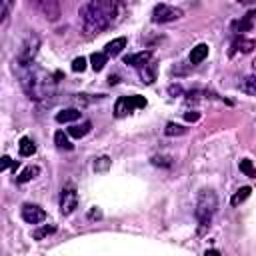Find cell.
Here are the masks:
<instances>
[{
    "label": "cell",
    "instance_id": "836d02e7",
    "mask_svg": "<svg viewBox=\"0 0 256 256\" xmlns=\"http://www.w3.org/2000/svg\"><path fill=\"white\" fill-rule=\"evenodd\" d=\"M204 256H220V252L212 248V250H206V254H204Z\"/></svg>",
    "mask_w": 256,
    "mask_h": 256
},
{
    "label": "cell",
    "instance_id": "f546056e",
    "mask_svg": "<svg viewBox=\"0 0 256 256\" xmlns=\"http://www.w3.org/2000/svg\"><path fill=\"white\" fill-rule=\"evenodd\" d=\"M84 68H86V58H84V56L72 60V70H74V72H82Z\"/></svg>",
    "mask_w": 256,
    "mask_h": 256
},
{
    "label": "cell",
    "instance_id": "1f68e13d",
    "mask_svg": "<svg viewBox=\"0 0 256 256\" xmlns=\"http://www.w3.org/2000/svg\"><path fill=\"white\" fill-rule=\"evenodd\" d=\"M88 218H90V220H94V218H102V212H100L98 208H92V210L88 212Z\"/></svg>",
    "mask_w": 256,
    "mask_h": 256
},
{
    "label": "cell",
    "instance_id": "7402d4cb",
    "mask_svg": "<svg viewBox=\"0 0 256 256\" xmlns=\"http://www.w3.org/2000/svg\"><path fill=\"white\" fill-rule=\"evenodd\" d=\"M54 142H56V146H58L60 150H72L70 140H68V136H66L62 130H58V132L54 134Z\"/></svg>",
    "mask_w": 256,
    "mask_h": 256
},
{
    "label": "cell",
    "instance_id": "44dd1931",
    "mask_svg": "<svg viewBox=\"0 0 256 256\" xmlns=\"http://www.w3.org/2000/svg\"><path fill=\"white\" fill-rule=\"evenodd\" d=\"M240 90H242L244 94H248V96H254V94H256V80H254V76H246V78L240 82Z\"/></svg>",
    "mask_w": 256,
    "mask_h": 256
},
{
    "label": "cell",
    "instance_id": "52a82bcc",
    "mask_svg": "<svg viewBox=\"0 0 256 256\" xmlns=\"http://www.w3.org/2000/svg\"><path fill=\"white\" fill-rule=\"evenodd\" d=\"M78 208V192L74 188V184H66L60 194V212L64 216L72 214Z\"/></svg>",
    "mask_w": 256,
    "mask_h": 256
},
{
    "label": "cell",
    "instance_id": "3957f363",
    "mask_svg": "<svg viewBox=\"0 0 256 256\" xmlns=\"http://www.w3.org/2000/svg\"><path fill=\"white\" fill-rule=\"evenodd\" d=\"M216 208H218L216 194L212 190H202L198 200H196V210H194V214L198 218V224H200V234L206 230V226H210V220H212Z\"/></svg>",
    "mask_w": 256,
    "mask_h": 256
},
{
    "label": "cell",
    "instance_id": "e0dca14e",
    "mask_svg": "<svg viewBox=\"0 0 256 256\" xmlns=\"http://www.w3.org/2000/svg\"><path fill=\"white\" fill-rule=\"evenodd\" d=\"M106 62H108V56H106L104 52H94V54L90 56V64H92V70H94V72H100L102 68H104Z\"/></svg>",
    "mask_w": 256,
    "mask_h": 256
},
{
    "label": "cell",
    "instance_id": "6da1fadb",
    "mask_svg": "<svg viewBox=\"0 0 256 256\" xmlns=\"http://www.w3.org/2000/svg\"><path fill=\"white\" fill-rule=\"evenodd\" d=\"M14 70L20 80V86L24 88V92L30 100H44L54 94L58 74H50L34 62H30V64L14 62Z\"/></svg>",
    "mask_w": 256,
    "mask_h": 256
},
{
    "label": "cell",
    "instance_id": "d4e9b609",
    "mask_svg": "<svg viewBox=\"0 0 256 256\" xmlns=\"http://www.w3.org/2000/svg\"><path fill=\"white\" fill-rule=\"evenodd\" d=\"M240 172H244L248 178H254L256 170H254V164H252V160H250V158H244V160H240Z\"/></svg>",
    "mask_w": 256,
    "mask_h": 256
},
{
    "label": "cell",
    "instance_id": "5b68a950",
    "mask_svg": "<svg viewBox=\"0 0 256 256\" xmlns=\"http://www.w3.org/2000/svg\"><path fill=\"white\" fill-rule=\"evenodd\" d=\"M38 48H40V36H38V34H28L24 44H22L20 54H18V58H16V62H22V64L34 62V56L38 54Z\"/></svg>",
    "mask_w": 256,
    "mask_h": 256
},
{
    "label": "cell",
    "instance_id": "ac0fdd59",
    "mask_svg": "<svg viewBox=\"0 0 256 256\" xmlns=\"http://www.w3.org/2000/svg\"><path fill=\"white\" fill-rule=\"evenodd\" d=\"M18 150H20V156H32L34 152H36V146H34V142L28 138V136H24V138H20Z\"/></svg>",
    "mask_w": 256,
    "mask_h": 256
},
{
    "label": "cell",
    "instance_id": "2e32d148",
    "mask_svg": "<svg viewBox=\"0 0 256 256\" xmlns=\"http://www.w3.org/2000/svg\"><path fill=\"white\" fill-rule=\"evenodd\" d=\"M92 130V122H82V124H74V126H70L68 128V134L72 136V138H84L88 132Z\"/></svg>",
    "mask_w": 256,
    "mask_h": 256
},
{
    "label": "cell",
    "instance_id": "603a6c76",
    "mask_svg": "<svg viewBox=\"0 0 256 256\" xmlns=\"http://www.w3.org/2000/svg\"><path fill=\"white\" fill-rule=\"evenodd\" d=\"M186 132H188V128H184V126H180V124H174V122H168L166 128H164V134H166V136H182V134H186Z\"/></svg>",
    "mask_w": 256,
    "mask_h": 256
},
{
    "label": "cell",
    "instance_id": "7a4b0ae2",
    "mask_svg": "<svg viewBox=\"0 0 256 256\" xmlns=\"http://www.w3.org/2000/svg\"><path fill=\"white\" fill-rule=\"evenodd\" d=\"M116 10H118V4L112 2V0H90V2L82 4L78 14H80L84 32L94 36V34L106 30L114 20Z\"/></svg>",
    "mask_w": 256,
    "mask_h": 256
},
{
    "label": "cell",
    "instance_id": "ba28073f",
    "mask_svg": "<svg viewBox=\"0 0 256 256\" xmlns=\"http://www.w3.org/2000/svg\"><path fill=\"white\" fill-rule=\"evenodd\" d=\"M20 214H22V220H24V222H28V224H40V222H44V220H46L44 208L36 206V204H24Z\"/></svg>",
    "mask_w": 256,
    "mask_h": 256
},
{
    "label": "cell",
    "instance_id": "ffe728a7",
    "mask_svg": "<svg viewBox=\"0 0 256 256\" xmlns=\"http://www.w3.org/2000/svg\"><path fill=\"white\" fill-rule=\"evenodd\" d=\"M250 192H252L250 186H242V188H240V190H238V192L230 198V204H232V206H238V204H242V202L250 196Z\"/></svg>",
    "mask_w": 256,
    "mask_h": 256
},
{
    "label": "cell",
    "instance_id": "e575fe53",
    "mask_svg": "<svg viewBox=\"0 0 256 256\" xmlns=\"http://www.w3.org/2000/svg\"><path fill=\"white\" fill-rule=\"evenodd\" d=\"M108 82H110V84H116V82H118V76H110Z\"/></svg>",
    "mask_w": 256,
    "mask_h": 256
},
{
    "label": "cell",
    "instance_id": "5bb4252c",
    "mask_svg": "<svg viewBox=\"0 0 256 256\" xmlns=\"http://www.w3.org/2000/svg\"><path fill=\"white\" fill-rule=\"evenodd\" d=\"M80 110L78 108H64L56 114V122L58 124H66V122H76L78 118H80Z\"/></svg>",
    "mask_w": 256,
    "mask_h": 256
},
{
    "label": "cell",
    "instance_id": "4316f807",
    "mask_svg": "<svg viewBox=\"0 0 256 256\" xmlns=\"http://www.w3.org/2000/svg\"><path fill=\"white\" fill-rule=\"evenodd\" d=\"M10 8H12V2H8V0H0V24L6 22L8 14H10Z\"/></svg>",
    "mask_w": 256,
    "mask_h": 256
},
{
    "label": "cell",
    "instance_id": "484cf974",
    "mask_svg": "<svg viewBox=\"0 0 256 256\" xmlns=\"http://www.w3.org/2000/svg\"><path fill=\"white\" fill-rule=\"evenodd\" d=\"M142 80L146 82V84H152L156 80V74H154V66L152 64H146L144 68H142Z\"/></svg>",
    "mask_w": 256,
    "mask_h": 256
},
{
    "label": "cell",
    "instance_id": "83f0119b",
    "mask_svg": "<svg viewBox=\"0 0 256 256\" xmlns=\"http://www.w3.org/2000/svg\"><path fill=\"white\" fill-rule=\"evenodd\" d=\"M20 164H18V160H12L10 156H2L0 158V172H2V170H6V168H12V170H16Z\"/></svg>",
    "mask_w": 256,
    "mask_h": 256
},
{
    "label": "cell",
    "instance_id": "7c38bea8",
    "mask_svg": "<svg viewBox=\"0 0 256 256\" xmlns=\"http://www.w3.org/2000/svg\"><path fill=\"white\" fill-rule=\"evenodd\" d=\"M126 48V38L124 36H120V38H114L112 42H108L106 46H104V54L110 58H114V56H118V54H120L122 52V50Z\"/></svg>",
    "mask_w": 256,
    "mask_h": 256
},
{
    "label": "cell",
    "instance_id": "9c48e42d",
    "mask_svg": "<svg viewBox=\"0 0 256 256\" xmlns=\"http://www.w3.org/2000/svg\"><path fill=\"white\" fill-rule=\"evenodd\" d=\"M38 10L48 20H58V16H60V4L54 2V0H42V2H38Z\"/></svg>",
    "mask_w": 256,
    "mask_h": 256
},
{
    "label": "cell",
    "instance_id": "4dcf8cb0",
    "mask_svg": "<svg viewBox=\"0 0 256 256\" xmlns=\"http://www.w3.org/2000/svg\"><path fill=\"white\" fill-rule=\"evenodd\" d=\"M184 118H186V120H188V122H196L198 118H200V112H196V110H190V112H186V114H184Z\"/></svg>",
    "mask_w": 256,
    "mask_h": 256
},
{
    "label": "cell",
    "instance_id": "d6986e66",
    "mask_svg": "<svg viewBox=\"0 0 256 256\" xmlns=\"http://www.w3.org/2000/svg\"><path fill=\"white\" fill-rule=\"evenodd\" d=\"M40 174V168L38 166H28V168H24L22 172H20V176L16 178L20 184H24V182H28V180H32V178H36Z\"/></svg>",
    "mask_w": 256,
    "mask_h": 256
},
{
    "label": "cell",
    "instance_id": "4fadbf2b",
    "mask_svg": "<svg viewBox=\"0 0 256 256\" xmlns=\"http://www.w3.org/2000/svg\"><path fill=\"white\" fill-rule=\"evenodd\" d=\"M252 18H254V10L248 12L242 20L232 22V30L236 32V36H242V32H250L252 30Z\"/></svg>",
    "mask_w": 256,
    "mask_h": 256
},
{
    "label": "cell",
    "instance_id": "8fae6325",
    "mask_svg": "<svg viewBox=\"0 0 256 256\" xmlns=\"http://www.w3.org/2000/svg\"><path fill=\"white\" fill-rule=\"evenodd\" d=\"M254 48V40L250 38H244V36H236L234 42H232V48H230V56H234L236 52H242V54H250Z\"/></svg>",
    "mask_w": 256,
    "mask_h": 256
},
{
    "label": "cell",
    "instance_id": "d6a6232c",
    "mask_svg": "<svg viewBox=\"0 0 256 256\" xmlns=\"http://www.w3.org/2000/svg\"><path fill=\"white\" fill-rule=\"evenodd\" d=\"M168 92H170V94H182V88H180V86H170Z\"/></svg>",
    "mask_w": 256,
    "mask_h": 256
},
{
    "label": "cell",
    "instance_id": "30bf717a",
    "mask_svg": "<svg viewBox=\"0 0 256 256\" xmlns=\"http://www.w3.org/2000/svg\"><path fill=\"white\" fill-rule=\"evenodd\" d=\"M152 58V52L150 50H142V52H136V54H130L124 58V64L128 66H134V68H144Z\"/></svg>",
    "mask_w": 256,
    "mask_h": 256
},
{
    "label": "cell",
    "instance_id": "9a60e30c",
    "mask_svg": "<svg viewBox=\"0 0 256 256\" xmlns=\"http://www.w3.org/2000/svg\"><path fill=\"white\" fill-rule=\"evenodd\" d=\"M206 56H208V44L200 42V44H196V46L192 48V52H190V64L196 66V64H200Z\"/></svg>",
    "mask_w": 256,
    "mask_h": 256
},
{
    "label": "cell",
    "instance_id": "8992f818",
    "mask_svg": "<svg viewBox=\"0 0 256 256\" xmlns=\"http://www.w3.org/2000/svg\"><path fill=\"white\" fill-rule=\"evenodd\" d=\"M182 14H184V12H182L180 8L162 2V4H156L154 10H152V22H160V24L172 22V20H178Z\"/></svg>",
    "mask_w": 256,
    "mask_h": 256
},
{
    "label": "cell",
    "instance_id": "277c9868",
    "mask_svg": "<svg viewBox=\"0 0 256 256\" xmlns=\"http://www.w3.org/2000/svg\"><path fill=\"white\" fill-rule=\"evenodd\" d=\"M146 106V98L144 96H138V94H134V96H120L116 100V104H114V114L118 118H122L130 112H134L136 108H144Z\"/></svg>",
    "mask_w": 256,
    "mask_h": 256
},
{
    "label": "cell",
    "instance_id": "f1b7e54d",
    "mask_svg": "<svg viewBox=\"0 0 256 256\" xmlns=\"http://www.w3.org/2000/svg\"><path fill=\"white\" fill-rule=\"evenodd\" d=\"M108 166H110V158L108 156H100L94 162V170H96V172H104V170H108Z\"/></svg>",
    "mask_w": 256,
    "mask_h": 256
},
{
    "label": "cell",
    "instance_id": "cb8c5ba5",
    "mask_svg": "<svg viewBox=\"0 0 256 256\" xmlns=\"http://www.w3.org/2000/svg\"><path fill=\"white\" fill-rule=\"evenodd\" d=\"M52 232H56V228L54 226H42V228H38V230H34L32 232V238H34V240H42V238H46L48 234H52Z\"/></svg>",
    "mask_w": 256,
    "mask_h": 256
}]
</instances>
